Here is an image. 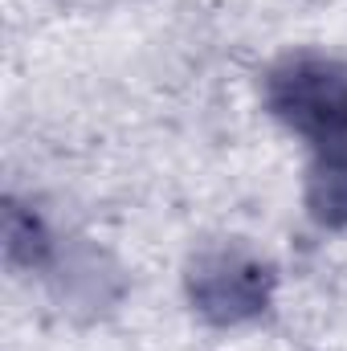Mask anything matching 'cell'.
<instances>
[{
  "label": "cell",
  "mask_w": 347,
  "mask_h": 351,
  "mask_svg": "<svg viewBox=\"0 0 347 351\" xmlns=\"http://www.w3.org/2000/svg\"><path fill=\"white\" fill-rule=\"evenodd\" d=\"M274 294V269L246 245H213L188 265L192 306L221 327L258 319Z\"/></svg>",
  "instance_id": "2"
},
{
  "label": "cell",
  "mask_w": 347,
  "mask_h": 351,
  "mask_svg": "<svg viewBox=\"0 0 347 351\" xmlns=\"http://www.w3.org/2000/svg\"><path fill=\"white\" fill-rule=\"evenodd\" d=\"M265 102L290 131L323 143L347 131V70L323 53H290L270 70Z\"/></svg>",
  "instance_id": "1"
},
{
  "label": "cell",
  "mask_w": 347,
  "mask_h": 351,
  "mask_svg": "<svg viewBox=\"0 0 347 351\" xmlns=\"http://www.w3.org/2000/svg\"><path fill=\"white\" fill-rule=\"evenodd\" d=\"M315 164L307 172V208L319 225L347 229V131L315 143Z\"/></svg>",
  "instance_id": "3"
},
{
  "label": "cell",
  "mask_w": 347,
  "mask_h": 351,
  "mask_svg": "<svg viewBox=\"0 0 347 351\" xmlns=\"http://www.w3.org/2000/svg\"><path fill=\"white\" fill-rule=\"evenodd\" d=\"M4 250H8V262L41 265L49 258V233L33 213H25L21 204H8V213H4Z\"/></svg>",
  "instance_id": "4"
}]
</instances>
